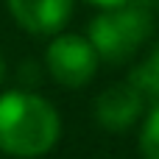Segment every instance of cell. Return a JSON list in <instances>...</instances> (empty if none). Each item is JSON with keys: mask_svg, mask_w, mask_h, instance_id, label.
<instances>
[{"mask_svg": "<svg viewBox=\"0 0 159 159\" xmlns=\"http://www.w3.org/2000/svg\"><path fill=\"white\" fill-rule=\"evenodd\" d=\"M61 134L59 112L28 89L0 95V151L17 159L48 154Z\"/></svg>", "mask_w": 159, "mask_h": 159, "instance_id": "6da1fadb", "label": "cell"}, {"mask_svg": "<svg viewBox=\"0 0 159 159\" xmlns=\"http://www.w3.org/2000/svg\"><path fill=\"white\" fill-rule=\"evenodd\" d=\"M154 20L143 3H123L115 8H101V14L89 22L87 39L92 42L101 61L120 64L129 61L151 36Z\"/></svg>", "mask_w": 159, "mask_h": 159, "instance_id": "7a4b0ae2", "label": "cell"}, {"mask_svg": "<svg viewBox=\"0 0 159 159\" xmlns=\"http://www.w3.org/2000/svg\"><path fill=\"white\" fill-rule=\"evenodd\" d=\"M48 70L50 75L61 84V87H84L92 81L95 70H98V53L92 48V42L87 36H78V34H59L50 48H48Z\"/></svg>", "mask_w": 159, "mask_h": 159, "instance_id": "3957f363", "label": "cell"}, {"mask_svg": "<svg viewBox=\"0 0 159 159\" xmlns=\"http://www.w3.org/2000/svg\"><path fill=\"white\" fill-rule=\"evenodd\" d=\"M143 109H145V95L131 81L112 84V87H106L95 98V120L106 131H126V129H131L140 120Z\"/></svg>", "mask_w": 159, "mask_h": 159, "instance_id": "277c9868", "label": "cell"}, {"mask_svg": "<svg viewBox=\"0 0 159 159\" xmlns=\"http://www.w3.org/2000/svg\"><path fill=\"white\" fill-rule=\"evenodd\" d=\"M6 6L28 34H59L73 14V0H6Z\"/></svg>", "mask_w": 159, "mask_h": 159, "instance_id": "5b68a950", "label": "cell"}, {"mask_svg": "<svg viewBox=\"0 0 159 159\" xmlns=\"http://www.w3.org/2000/svg\"><path fill=\"white\" fill-rule=\"evenodd\" d=\"M129 81H131L145 98H151L154 103H159V42L154 45V50L148 53V59H145L140 67L131 70Z\"/></svg>", "mask_w": 159, "mask_h": 159, "instance_id": "8992f818", "label": "cell"}, {"mask_svg": "<svg viewBox=\"0 0 159 159\" xmlns=\"http://www.w3.org/2000/svg\"><path fill=\"white\" fill-rule=\"evenodd\" d=\"M140 154L145 159H159V103L151 106L140 129Z\"/></svg>", "mask_w": 159, "mask_h": 159, "instance_id": "52a82bcc", "label": "cell"}, {"mask_svg": "<svg viewBox=\"0 0 159 159\" xmlns=\"http://www.w3.org/2000/svg\"><path fill=\"white\" fill-rule=\"evenodd\" d=\"M95 3L98 8H115V6H123V3H131V0H89Z\"/></svg>", "mask_w": 159, "mask_h": 159, "instance_id": "ba28073f", "label": "cell"}, {"mask_svg": "<svg viewBox=\"0 0 159 159\" xmlns=\"http://www.w3.org/2000/svg\"><path fill=\"white\" fill-rule=\"evenodd\" d=\"M3 78H6V64H3V56H0V84H3Z\"/></svg>", "mask_w": 159, "mask_h": 159, "instance_id": "9c48e42d", "label": "cell"}]
</instances>
